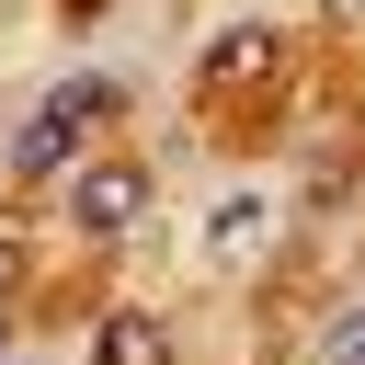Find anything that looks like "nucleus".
I'll list each match as a JSON object with an SVG mask.
<instances>
[{"mask_svg":"<svg viewBox=\"0 0 365 365\" xmlns=\"http://www.w3.org/2000/svg\"><path fill=\"white\" fill-rule=\"evenodd\" d=\"M262 217H274L262 194H228V205H217V262H240V251L262 240Z\"/></svg>","mask_w":365,"mask_h":365,"instance_id":"nucleus-5","label":"nucleus"},{"mask_svg":"<svg viewBox=\"0 0 365 365\" xmlns=\"http://www.w3.org/2000/svg\"><path fill=\"white\" fill-rule=\"evenodd\" d=\"M91 365H171V342H160L148 308H114V319L91 331Z\"/></svg>","mask_w":365,"mask_h":365,"instance_id":"nucleus-4","label":"nucleus"},{"mask_svg":"<svg viewBox=\"0 0 365 365\" xmlns=\"http://www.w3.org/2000/svg\"><path fill=\"white\" fill-rule=\"evenodd\" d=\"M274 68V23H228L217 46H205V91H240V80H262Z\"/></svg>","mask_w":365,"mask_h":365,"instance_id":"nucleus-3","label":"nucleus"},{"mask_svg":"<svg viewBox=\"0 0 365 365\" xmlns=\"http://www.w3.org/2000/svg\"><path fill=\"white\" fill-rule=\"evenodd\" d=\"M319 365H365V308H342V319H331V342H319Z\"/></svg>","mask_w":365,"mask_h":365,"instance_id":"nucleus-6","label":"nucleus"},{"mask_svg":"<svg viewBox=\"0 0 365 365\" xmlns=\"http://www.w3.org/2000/svg\"><path fill=\"white\" fill-rule=\"evenodd\" d=\"M137 205H148V171H125V160H80V171H68V217H80V240L137 228Z\"/></svg>","mask_w":365,"mask_h":365,"instance_id":"nucleus-2","label":"nucleus"},{"mask_svg":"<svg viewBox=\"0 0 365 365\" xmlns=\"http://www.w3.org/2000/svg\"><path fill=\"white\" fill-rule=\"evenodd\" d=\"M0 274H11V262H0Z\"/></svg>","mask_w":365,"mask_h":365,"instance_id":"nucleus-7","label":"nucleus"},{"mask_svg":"<svg viewBox=\"0 0 365 365\" xmlns=\"http://www.w3.org/2000/svg\"><path fill=\"white\" fill-rule=\"evenodd\" d=\"M91 114H114V80H57V91H46V114L11 137V171H23V182L68 171V148H80V125H91Z\"/></svg>","mask_w":365,"mask_h":365,"instance_id":"nucleus-1","label":"nucleus"}]
</instances>
